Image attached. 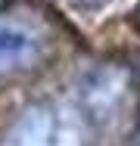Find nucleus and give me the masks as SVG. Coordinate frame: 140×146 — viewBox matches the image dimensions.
I'll return each instance as SVG.
<instances>
[{
	"label": "nucleus",
	"instance_id": "obj_1",
	"mask_svg": "<svg viewBox=\"0 0 140 146\" xmlns=\"http://www.w3.org/2000/svg\"><path fill=\"white\" fill-rule=\"evenodd\" d=\"M44 50V34L37 22L25 16L3 13L0 16V75L31 68Z\"/></svg>",
	"mask_w": 140,
	"mask_h": 146
},
{
	"label": "nucleus",
	"instance_id": "obj_2",
	"mask_svg": "<svg viewBox=\"0 0 140 146\" xmlns=\"http://www.w3.org/2000/svg\"><path fill=\"white\" fill-rule=\"evenodd\" d=\"M0 146H72V137L59 127V118L47 106H31L6 131Z\"/></svg>",
	"mask_w": 140,
	"mask_h": 146
},
{
	"label": "nucleus",
	"instance_id": "obj_3",
	"mask_svg": "<svg viewBox=\"0 0 140 146\" xmlns=\"http://www.w3.org/2000/svg\"><path fill=\"white\" fill-rule=\"evenodd\" d=\"M134 146H140V127H137V137H134Z\"/></svg>",
	"mask_w": 140,
	"mask_h": 146
}]
</instances>
